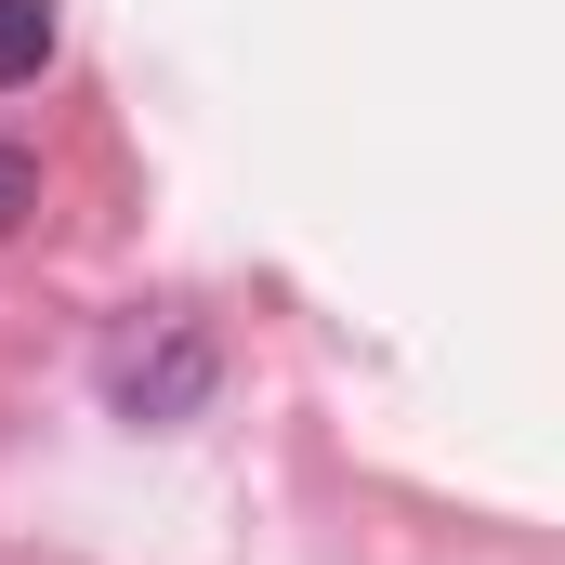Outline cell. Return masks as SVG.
Wrapping results in <instances>:
<instances>
[{
    "instance_id": "3957f363",
    "label": "cell",
    "mask_w": 565,
    "mask_h": 565,
    "mask_svg": "<svg viewBox=\"0 0 565 565\" xmlns=\"http://www.w3.org/2000/svg\"><path fill=\"white\" fill-rule=\"evenodd\" d=\"M26 211H40V158H26V145H0V237H13Z\"/></svg>"
},
{
    "instance_id": "7a4b0ae2",
    "label": "cell",
    "mask_w": 565,
    "mask_h": 565,
    "mask_svg": "<svg viewBox=\"0 0 565 565\" xmlns=\"http://www.w3.org/2000/svg\"><path fill=\"white\" fill-rule=\"evenodd\" d=\"M53 66V0H0V79H40Z\"/></svg>"
},
{
    "instance_id": "6da1fadb",
    "label": "cell",
    "mask_w": 565,
    "mask_h": 565,
    "mask_svg": "<svg viewBox=\"0 0 565 565\" xmlns=\"http://www.w3.org/2000/svg\"><path fill=\"white\" fill-rule=\"evenodd\" d=\"M106 408L119 422H198L211 408V329L198 316H145L106 342Z\"/></svg>"
}]
</instances>
